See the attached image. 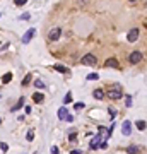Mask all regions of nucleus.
<instances>
[{
    "instance_id": "nucleus-1",
    "label": "nucleus",
    "mask_w": 147,
    "mask_h": 154,
    "mask_svg": "<svg viewBox=\"0 0 147 154\" xmlns=\"http://www.w3.org/2000/svg\"><path fill=\"white\" fill-rule=\"evenodd\" d=\"M142 58H144V53H142L140 50H135V51H132V53L128 55V62L132 63V65H137V63L142 62Z\"/></svg>"
},
{
    "instance_id": "nucleus-2",
    "label": "nucleus",
    "mask_w": 147,
    "mask_h": 154,
    "mask_svg": "<svg viewBox=\"0 0 147 154\" xmlns=\"http://www.w3.org/2000/svg\"><path fill=\"white\" fill-rule=\"evenodd\" d=\"M121 94H123V92H121V87H120L118 84L111 86V87H110V91H108V96H110L111 99H120V98H121Z\"/></svg>"
},
{
    "instance_id": "nucleus-3",
    "label": "nucleus",
    "mask_w": 147,
    "mask_h": 154,
    "mask_svg": "<svg viewBox=\"0 0 147 154\" xmlns=\"http://www.w3.org/2000/svg\"><path fill=\"white\" fill-rule=\"evenodd\" d=\"M60 36H62V28H53L51 31H50V34H48V40L50 41H58L60 40Z\"/></svg>"
},
{
    "instance_id": "nucleus-4",
    "label": "nucleus",
    "mask_w": 147,
    "mask_h": 154,
    "mask_svg": "<svg viewBox=\"0 0 147 154\" xmlns=\"http://www.w3.org/2000/svg\"><path fill=\"white\" fill-rule=\"evenodd\" d=\"M139 34H140L139 28H132L130 31H128V34H127V40H128L130 43H135L137 40H139Z\"/></svg>"
},
{
    "instance_id": "nucleus-5",
    "label": "nucleus",
    "mask_w": 147,
    "mask_h": 154,
    "mask_svg": "<svg viewBox=\"0 0 147 154\" xmlns=\"http://www.w3.org/2000/svg\"><path fill=\"white\" fill-rule=\"evenodd\" d=\"M80 62L84 63V65H96L98 60H96V56L92 55V53H86V55L80 58Z\"/></svg>"
},
{
    "instance_id": "nucleus-6",
    "label": "nucleus",
    "mask_w": 147,
    "mask_h": 154,
    "mask_svg": "<svg viewBox=\"0 0 147 154\" xmlns=\"http://www.w3.org/2000/svg\"><path fill=\"white\" fill-rule=\"evenodd\" d=\"M34 33H36V29L34 28H31V29H28L26 33H24V36H22V43L24 45H28L31 40H33V36H34Z\"/></svg>"
},
{
    "instance_id": "nucleus-7",
    "label": "nucleus",
    "mask_w": 147,
    "mask_h": 154,
    "mask_svg": "<svg viewBox=\"0 0 147 154\" xmlns=\"http://www.w3.org/2000/svg\"><path fill=\"white\" fill-rule=\"evenodd\" d=\"M105 67H108V69H120V63L116 58H108L105 62Z\"/></svg>"
},
{
    "instance_id": "nucleus-8",
    "label": "nucleus",
    "mask_w": 147,
    "mask_h": 154,
    "mask_svg": "<svg viewBox=\"0 0 147 154\" xmlns=\"http://www.w3.org/2000/svg\"><path fill=\"white\" fill-rule=\"evenodd\" d=\"M121 132H123V135H130V133H132V123H130L128 120L123 122V125H121Z\"/></svg>"
},
{
    "instance_id": "nucleus-9",
    "label": "nucleus",
    "mask_w": 147,
    "mask_h": 154,
    "mask_svg": "<svg viewBox=\"0 0 147 154\" xmlns=\"http://www.w3.org/2000/svg\"><path fill=\"white\" fill-rule=\"evenodd\" d=\"M99 144H101V135H96V137H94V139L91 140V146H89V147L96 151V149L99 147Z\"/></svg>"
},
{
    "instance_id": "nucleus-10",
    "label": "nucleus",
    "mask_w": 147,
    "mask_h": 154,
    "mask_svg": "<svg viewBox=\"0 0 147 154\" xmlns=\"http://www.w3.org/2000/svg\"><path fill=\"white\" fill-rule=\"evenodd\" d=\"M33 101H34V103H43V101H45V94H43V92H34V94H33Z\"/></svg>"
},
{
    "instance_id": "nucleus-11",
    "label": "nucleus",
    "mask_w": 147,
    "mask_h": 154,
    "mask_svg": "<svg viewBox=\"0 0 147 154\" xmlns=\"http://www.w3.org/2000/svg\"><path fill=\"white\" fill-rule=\"evenodd\" d=\"M67 115H69V110H67L65 106L58 110V120H65V118H67Z\"/></svg>"
},
{
    "instance_id": "nucleus-12",
    "label": "nucleus",
    "mask_w": 147,
    "mask_h": 154,
    "mask_svg": "<svg viewBox=\"0 0 147 154\" xmlns=\"http://www.w3.org/2000/svg\"><path fill=\"white\" fill-rule=\"evenodd\" d=\"M53 69H55L56 72H60V74H69V69H67L65 65H58V63H56V65H53Z\"/></svg>"
},
{
    "instance_id": "nucleus-13",
    "label": "nucleus",
    "mask_w": 147,
    "mask_h": 154,
    "mask_svg": "<svg viewBox=\"0 0 147 154\" xmlns=\"http://www.w3.org/2000/svg\"><path fill=\"white\" fill-rule=\"evenodd\" d=\"M92 96H94L96 99H103V98H105V92H103V89H94Z\"/></svg>"
},
{
    "instance_id": "nucleus-14",
    "label": "nucleus",
    "mask_w": 147,
    "mask_h": 154,
    "mask_svg": "<svg viewBox=\"0 0 147 154\" xmlns=\"http://www.w3.org/2000/svg\"><path fill=\"white\" fill-rule=\"evenodd\" d=\"M10 81H12V72H7L5 76L2 77V82H4V84H9Z\"/></svg>"
},
{
    "instance_id": "nucleus-15",
    "label": "nucleus",
    "mask_w": 147,
    "mask_h": 154,
    "mask_svg": "<svg viewBox=\"0 0 147 154\" xmlns=\"http://www.w3.org/2000/svg\"><path fill=\"white\" fill-rule=\"evenodd\" d=\"M127 153L128 154H139V147L137 146H128L127 147Z\"/></svg>"
},
{
    "instance_id": "nucleus-16",
    "label": "nucleus",
    "mask_w": 147,
    "mask_h": 154,
    "mask_svg": "<svg viewBox=\"0 0 147 154\" xmlns=\"http://www.w3.org/2000/svg\"><path fill=\"white\" fill-rule=\"evenodd\" d=\"M22 105H24V98H21L19 101H17V105L14 106V108H10V111H17L19 108H22Z\"/></svg>"
},
{
    "instance_id": "nucleus-17",
    "label": "nucleus",
    "mask_w": 147,
    "mask_h": 154,
    "mask_svg": "<svg viewBox=\"0 0 147 154\" xmlns=\"http://www.w3.org/2000/svg\"><path fill=\"white\" fill-rule=\"evenodd\" d=\"M135 125H137V128H139V130H146V122H144V120L135 122Z\"/></svg>"
},
{
    "instance_id": "nucleus-18",
    "label": "nucleus",
    "mask_w": 147,
    "mask_h": 154,
    "mask_svg": "<svg viewBox=\"0 0 147 154\" xmlns=\"http://www.w3.org/2000/svg\"><path fill=\"white\" fill-rule=\"evenodd\" d=\"M99 132L105 133V137H110V135H111V133H110V128H105L103 125H99Z\"/></svg>"
},
{
    "instance_id": "nucleus-19",
    "label": "nucleus",
    "mask_w": 147,
    "mask_h": 154,
    "mask_svg": "<svg viewBox=\"0 0 147 154\" xmlns=\"http://www.w3.org/2000/svg\"><path fill=\"white\" fill-rule=\"evenodd\" d=\"M34 87H36V89H45V82L38 79V81H34Z\"/></svg>"
},
{
    "instance_id": "nucleus-20",
    "label": "nucleus",
    "mask_w": 147,
    "mask_h": 154,
    "mask_svg": "<svg viewBox=\"0 0 147 154\" xmlns=\"http://www.w3.org/2000/svg\"><path fill=\"white\" fill-rule=\"evenodd\" d=\"M29 17H31V14H29V12H24V14L19 15V21H28Z\"/></svg>"
},
{
    "instance_id": "nucleus-21",
    "label": "nucleus",
    "mask_w": 147,
    "mask_h": 154,
    "mask_svg": "<svg viewBox=\"0 0 147 154\" xmlns=\"http://www.w3.org/2000/svg\"><path fill=\"white\" fill-rule=\"evenodd\" d=\"M86 79H87V81H96V79H99V74H94V72H92V74H89Z\"/></svg>"
},
{
    "instance_id": "nucleus-22",
    "label": "nucleus",
    "mask_w": 147,
    "mask_h": 154,
    "mask_svg": "<svg viewBox=\"0 0 147 154\" xmlns=\"http://www.w3.org/2000/svg\"><path fill=\"white\" fill-rule=\"evenodd\" d=\"M70 101H72V92H67V94H65V98H63V103L67 105V103H70Z\"/></svg>"
},
{
    "instance_id": "nucleus-23",
    "label": "nucleus",
    "mask_w": 147,
    "mask_h": 154,
    "mask_svg": "<svg viewBox=\"0 0 147 154\" xmlns=\"http://www.w3.org/2000/svg\"><path fill=\"white\" fill-rule=\"evenodd\" d=\"M15 2V5H17V7H22V5H26V4H28V0H14Z\"/></svg>"
},
{
    "instance_id": "nucleus-24",
    "label": "nucleus",
    "mask_w": 147,
    "mask_h": 154,
    "mask_svg": "<svg viewBox=\"0 0 147 154\" xmlns=\"http://www.w3.org/2000/svg\"><path fill=\"white\" fill-rule=\"evenodd\" d=\"M26 139H28L29 142H31V140L34 139V132H33V130H29V132H28V135H26Z\"/></svg>"
},
{
    "instance_id": "nucleus-25",
    "label": "nucleus",
    "mask_w": 147,
    "mask_h": 154,
    "mask_svg": "<svg viewBox=\"0 0 147 154\" xmlns=\"http://www.w3.org/2000/svg\"><path fill=\"white\" fill-rule=\"evenodd\" d=\"M0 149H2L4 153H7V151H9V146L5 144V142H2V144H0Z\"/></svg>"
},
{
    "instance_id": "nucleus-26",
    "label": "nucleus",
    "mask_w": 147,
    "mask_h": 154,
    "mask_svg": "<svg viewBox=\"0 0 147 154\" xmlns=\"http://www.w3.org/2000/svg\"><path fill=\"white\" fill-rule=\"evenodd\" d=\"M29 81H31V76H26V77H24V81H22V86H28Z\"/></svg>"
},
{
    "instance_id": "nucleus-27",
    "label": "nucleus",
    "mask_w": 147,
    "mask_h": 154,
    "mask_svg": "<svg viewBox=\"0 0 147 154\" xmlns=\"http://www.w3.org/2000/svg\"><path fill=\"white\" fill-rule=\"evenodd\" d=\"M74 108H75V110H82V108H84V103H75Z\"/></svg>"
},
{
    "instance_id": "nucleus-28",
    "label": "nucleus",
    "mask_w": 147,
    "mask_h": 154,
    "mask_svg": "<svg viewBox=\"0 0 147 154\" xmlns=\"http://www.w3.org/2000/svg\"><path fill=\"white\" fill-rule=\"evenodd\" d=\"M108 111H110V115H111V118H115V117H116V110H113V108H110Z\"/></svg>"
},
{
    "instance_id": "nucleus-29",
    "label": "nucleus",
    "mask_w": 147,
    "mask_h": 154,
    "mask_svg": "<svg viewBox=\"0 0 147 154\" xmlns=\"http://www.w3.org/2000/svg\"><path fill=\"white\" fill-rule=\"evenodd\" d=\"M125 103H127V106H132V98H130V96H127Z\"/></svg>"
},
{
    "instance_id": "nucleus-30",
    "label": "nucleus",
    "mask_w": 147,
    "mask_h": 154,
    "mask_svg": "<svg viewBox=\"0 0 147 154\" xmlns=\"http://www.w3.org/2000/svg\"><path fill=\"white\" fill-rule=\"evenodd\" d=\"M51 154H58V147H56V146L51 147Z\"/></svg>"
},
{
    "instance_id": "nucleus-31",
    "label": "nucleus",
    "mask_w": 147,
    "mask_h": 154,
    "mask_svg": "<svg viewBox=\"0 0 147 154\" xmlns=\"http://www.w3.org/2000/svg\"><path fill=\"white\" fill-rule=\"evenodd\" d=\"M99 146H101V149H106V147H108V144H106L105 140H101V144H99Z\"/></svg>"
},
{
    "instance_id": "nucleus-32",
    "label": "nucleus",
    "mask_w": 147,
    "mask_h": 154,
    "mask_svg": "<svg viewBox=\"0 0 147 154\" xmlns=\"http://www.w3.org/2000/svg\"><path fill=\"white\" fill-rule=\"evenodd\" d=\"M65 120H67V122H74V117H72V115H67V118Z\"/></svg>"
},
{
    "instance_id": "nucleus-33",
    "label": "nucleus",
    "mask_w": 147,
    "mask_h": 154,
    "mask_svg": "<svg viewBox=\"0 0 147 154\" xmlns=\"http://www.w3.org/2000/svg\"><path fill=\"white\" fill-rule=\"evenodd\" d=\"M69 140H75V133H70V135H69Z\"/></svg>"
},
{
    "instance_id": "nucleus-34",
    "label": "nucleus",
    "mask_w": 147,
    "mask_h": 154,
    "mask_svg": "<svg viewBox=\"0 0 147 154\" xmlns=\"http://www.w3.org/2000/svg\"><path fill=\"white\" fill-rule=\"evenodd\" d=\"M24 108H26V115H29L31 113V106H24Z\"/></svg>"
},
{
    "instance_id": "nucleus-35",
    "label": "nucleus",
    "mask_w": 147,
    "mask_h": 154,
    "mask_svg": "<svg viewBox=\"0 0 147 154\" xmlns=\"http://www.w3.org/2000/svg\"><path fill=\"white\" fill-rule=\"evenodd\" d=\"M70 154H80V151H72Z\"/></svg>"
},
{
    "instance_id": "nucleus-36",
    "label": "nucleus",
    "mask_w": 147,
    "mask_h": 154,
    "mask_svg": "<svg viewBox=\"0 0 147 154\" xmlns=\"http://www.w3.org/2000/svg\"><path fill=\"white\" fill-rule=\"evenodd\" d=\"M128 2H137V0H128Z\"/></svg>"
},
{
    "instance_id": "nucleus-37",
    "label": "nucleus",
    "mask_w": 147,
    "mask_h": 154,
    "mask_svg": "<svg viewBox=\"0 0 147 154\" xmlns=\"http://www.w3.org/2000/svg\"><path fill=\"white\" fill-rule=\"evenodd\" d=\"M0 123H2V118H0Z\"/></svg>"
}]
</instances>
